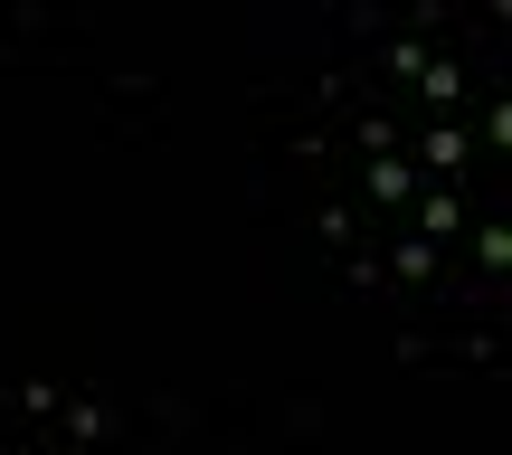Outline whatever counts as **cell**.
Returning <instances> with one entry per match:
<instances>
[{
	"label": "cell",
	"mask_w": 512,
	"mask_h": 455,
	"mask_svg": "<svg viewBox=\"0 0 512 455\" xmlns=\"http://www.w3.org/2000/svg\"><path fill=\"white\" fill-rule=\"evenodd\" d=\"M57 418H67V446H105V408L95 399H67Z\"/></svg>",
	"instance_id": "8992f818"
},
{
	"label": "cell",
	"mask_w": 512,
	"mask_h": 455,
	"mask_svg": "<svg viewBox=\"0 0 512 455\" xmlns=\"http://www.w3.org/2000/svg\"><path fill=\"white\" fill-rule=\"evenodd\" d=\"M380 67H389V76H408V86H418V76H427V38H389V48H380Z\"/></svg>",
	"instance_id": "52a82bcc"
},
{
	"label": "cell",
	"mask_w": 512,
	"mask_h": 455,
	"mask_svg": "<svg viewBox=\"0 0 512 455\" xmlns=\"http://www.w3.org/2000/svg\"><path fill=\"white\" fill-rule=\"evenodd\" d=\"M465 162H475V133H465L456 114H427V133H418V162H408V171H427L437 190H456V181H465Z\"/></svg>",
	"instance_id": "6da1fadb"
},
{
	"label": "cell",
	"mask_w": 512,
	"mask_h": 455,
	"mask_svg": "<svg viewBox=\"0 0 512 455\" xmlns=\"http://www.w3.org/2000/svg\"><path fill=\"white\" fill-rule=\"evenodd\" d=\"M475 256H484V275H503V266H512V228L484 219V228H475Z\"/></svg>",
	"instance_id": "ba28073f"
},
{
	"label": "cell",
	"mask_w": 512,
	"mask_h": 455,
	"mask_svg": "<svg viewBox=\"0 0 512 455\" xmlns=\"http://www.w3.org/2000/svg\"><path fill=\"white\" fill-rule=\"evenodd\" d=\"M19 408H29V418H57V408H67V389H57V380H19Z\"/></svg>",
	"instance_id": "9c48e42d"
},
{
	"label": "cell",
	"mask_w": 512,
	"mask_h": 455,
	"mask_svg": "<svg viewBox=\"0 0 512 455\" xmlns=\"http://www.w3.org/2000/svg\"><path fill=\"white\" fill-rule=\"evenodd\" d=\"M380 275H399V285H437V275H446V247H427V237H389Z\"/></svg>",
	"instance_id": "277c9868"
},
{
	"label": "cell",
	"mask_w": 512,
	"mask_h": 455,
	"mask_svg": "<svg viewBox=\"0 0 512 455\" xmlns=\"http://www.w3.org/2000/svg\"><path fill=\"white\" fill-rule=\"evenodd\" d=\"M418 95H427V114H456V105H465V67H456V57H427Z\"/></svg>",
	"instance_id": "5b68a950"
},
{
	"label": "cell",
	"mask_w": 512,
	"mask_h": 455,
	"mask_svg": "<svg viewBox=\"0 0 512 455\" xmlns=\"http://www.w3.org/2000/svg\"><path fill=\"white\" fill-rule=\"evenodd\" d=\"M456 228H465V190H437V181H427L418 200H408V237H427V247H446Z\"/></svg>",
	"instance_id": "7a4b0ae2"
},
{
	"label": "cell",
	"mask_w": 512,
	"mask_h": 455,
	"mask_svg": "<svg viewBox=\"0 0 512 455\" xmlns=\"http://www.w3.org/2000/svg\"><path fill=\"white\" fill-rule=\"evenodd\" d=\"M361 190H370V209H399V219H408V200H418V171H408V152L361 162Z\"/></svg>",
	"instance_id": "3957f363"
}]
</instances>
